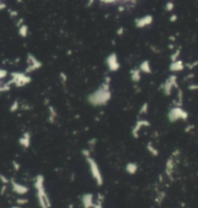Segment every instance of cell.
<instances>
[{"instance_id":"6da1fadb","label":"cell","mask_w":198,"mask_h":208,"mask_svg":"<svg viewBox=\"0 0 198 208\" xmlns=\"http://www.w3.org/2000/svg\"><path fill=\"white\" fill-rule=\"evenodd\" d=\"M112 93L110 91V78L108 77L96 91L88 95V101L93 106H103L109 102Z\"/></svg>"},{"instance_id":"7a4b0ae2","label":"cell","mask_w":198,"mask_h":208,"mask_svg":"<svg viewBox=\"0 0 198 208\" xmlns=\"http://www.w3.org/2000/svg\"><path fill=\"white\" fill-rule=\"evenodd\" d=\"M34 189L36 194V199L40 208H50L52 201L45 186V177L42 174H38L34 180Z\"/></svg>"},{"instance_id":"3957f363","label":"cell","mask_w":198,"mask_h":208,"mask_svg":"<svg viewBox=\"0 0 198 208\" xmlns=\"http://www.w3.org/2000/svg\"><path fill=\"white\" fill-rule=\"evenodd\" d=\"M86 161L88 165L89 173H90V175H92V179L94 180V182L96 183L97 186H102L104 184V177H103L102 171L100 169V166L97 164V161H96L92 156L86 157Z\"/></svg>"},{"instance_id":"277c9868","label":"cell","mask_w":198,"mask_h":208,"mask_svg":"<svg viewBox=\"0 0 198 208\" xmlns=\"http://www.w3.org/2000/svg\"><path fill=\"white\" fill-rule=\"evenodd\" d=\"M167 117L169 122L171 123H175L178 121H186L189 119V113L181 106H175L168 112Z\"/></svg>"},{"instance_id":"5b68a950","label":"cell","mask_w":198,"mask_h":208,"mask_svg":"<svg viewBox=\"0 0 198 208\" xmlns=\"http://www.w3.org/2000/svg\"><path fill=\"white\" fill-rule=\"evenodd\" d=\"M11 79L9 82L11 85H14L18 88L21 87H24L25 85H27L28 83H30L31 78L29 76H27L25 73H21V72H14L11 74Z\"/></svg>"},{"instance_id":"8992f818","label":"cell","mask_w":198,"mask_h":208,"mask_svg":"<svg viewBox=\"0 0 198 208\" xmlns=\"http://www.w3.org/2000/svg\"><path fill=\"white\" fill-rule=\"evenodd\" d=\"M175 88H178L177 76L172 74L167 78L165 82H164L163 86H162V91L166 95H170Z\"/></svg>"},{"instance_id":"52a82bcc","label":"cell","mask_w":198,"mask_h":208,"mask_svg":"<svg viewBox=\"0 0 198 208\" xmlns=\"http://www.w3.org/2000/svg\"><path fill=\"white\" fill-rule=\"evenodd\" d=\"M27 62H28V66L26 68V73H31L34 70L40 68L41 67V62L39 61L34 55H27Z\"/></svg>"},{"instance_id":"ba28073f","label":"cell","mask_w":198,"mask_h":208,"mask_svg":"<svg viewBox=\"0 0 198 208\" xmlns=\"http://www.w3.org/2000/svg\"><path fill=\"white\" fill-rule=\"evenodd\" d=\"M106 63L107 66L109 67V69L111 71H117L118 68H120V62H118V59L116 54H111L109 57H107L106 59Z\"/></svg>"},{"instance_id":"9c48e42d","label":"cell","mask_w":198,"mask_h":208,"mask_svg":"<svg viewBox=\"0 0 198 208\" xmlns=\"http://www.w3.org/2000/svg\"><path fill=\"white\" fill-rule=\"evenodd\" d=\"M175 168H176V160H175V156L172 155L170 158L167 160L166 165H165V173L169 178H172L173 174L175 172Z\"/></svg>"},{"instance_id":"30bf717a","label":"cell","mask_w":198,"mask_h":208,"mask_svg":"<svg viewBox=\"0 0 198 208\" xmlns=\"http://www.w3.org/2000/svg\"><path fill=\"white\" fill-rule=\"evenodd\" d=\"M152 21H154L152 16L147 15L135 21V25H136V27H138V28H143L145 26H149L150 25H151Z\"/></svg>"},{"instance_id":"8fae6325","label":"cell","mask_w":198,"mask_h":208,"mask_svg":"<svg viewBox=\"0 0 198 208\" xmlns=\"http://www.w3.org/2000/svg\"><path fill=\"white\" fill-rule=\"evenodd\" d=\"M82 205L84 208H93L94 203H95V199H94V195L92 194L87 193L83 195L82 196Z\"/></svg>"},{"instance_id":"7c38bea8","label":"cell","mask_w":198,"mask_h":208,"mask_svg":"<svg viewBox=\"0 0 198 208\" xmlns=\"http://www.w3.org/2000/svg\"><path fill=\"white\" fill-rule=\"evenodd\" d=\"M150 127L149 121H147V120H140V121H138L136 123H135V126L133 127L132 130H131V133H132L133 137L137 138L139 136V132L141 131V129H142L143 127Z\"/></svg>"},{"instance_id":"4fadbf2b","label":"cell","mask_w":198,"mask_h":208,"mask_svg":"<svg viewBox=\"0 0 198 208\" xmlns=\"http://www.w3.org/2000/svg\"><path fill=\"white\" fill-rule=\"evenodd\" d=\"M11 183H12V188H13V191L18 195H25L27 192H28V187H26L25 185H22L21 183H18L16 181H11Z\"/></svg>"},{"instance_id":"5bb4252c","label":"cell","mask_w":198,"mask_h":208,"mask_svg":"<svg viewBox=\"0 0 198 208\" xmlns=\"http://www.w3.org/2000/svg\"><path fill=\"white\" fill-rule=\"evenodd\" d=\"M30 142H31V135L29 132H24L22 135L21 136V138L19 139V143L21 147L24 148H28L30 146Z\"/></svg>"},{"instance_id":"9a60e30c","label":"cell","mask_w":198,"mask_h":208,"mask_svg":"<svg viewBox=\"0 0 198 208\" xmlns=\"http://www.w3.org/2000/svg\"><path fill=\"white\" fill-rule=\"evenodd\" d=\"M170 70L172 72H180V71H183L185 69V64L182 60H175V61H172V63L170 64Z\"/></svg>"},{"instance_id":"2e32d148","label":"cell","mask_w":198,"mask_h":208,"mask_svg":"<svg viewBox=\"0 0 198 208\" xmlns=\"http://www.w3.org/2000/svg\"><path fill=\"white\" fill-rule=\"evenodd\" d=\"M125 170L130 175H134L138 171V165L136 162H128L125 166Z\"/></svg>"},{"instance_id":"e0dca14e","label":"cell","mask_w":198,"mask_h":208,"mask_svg":"<svg viewBox=\"0 0 198 208\" xmlns=\"http://www.w3.org/2000/svg\"><path fill=\"white\" fill-rule=\"evenodd\" d=\"M140 71H142V72H145V73H151V64L148 60H145L143 61L142 63L140 64Z\"/></svg>"},{"instance_id":"ac0fdd59","label":"cell","mask_w":198,"mask_h":208,"mask_svg":"<svg viewBox=\"0 0 198 208\" xmlns=\"http://www.w3.org/2000/svg\"><path fill=\"white\" fill-rule=\"evenodd\" d=\"M130 77L133 82H139L141 79V71L140 69H132L130 71Z\"/></svg>"},{"instance_id":"d6986e66","label":"cell","mask_w":198,"mask_h":208,"mask_svg":"<svg viewBox=\"0 0 198 208\" xmlns=\"http://www.w3.org/2000/svg\"><path fill=\"white\" fill-rule=\"evenodd\" d=\"M19 34L21 37H26L28 34V26L26 25H21V26H19Z\"/></svg>"},{"instance_id":"ffe728a7","label":"cell","mask_w":198,"mask_h":208,"mask_svg":"<svg viewBox=\"0 0 198 208\" xmlns=\"http://www.w3.org/2000/svg\"><path fill=\"white\" fill-rule=\"evenodd\" d=\"M49 109H50V116H49L50 121L52 123H54V120H55V118H56V112L54 111V107H52V106H50Z\"/></svg>"},{"instance_id":"44dd1931","label":"cell","mask_w":198,"mask_h":208,"mask_svg":"<svg viewBox=\"0 0 198 208\" xmlns=\"http://www.w3.org/2000/svg\"><path fill=\"white\" fill-rule=\"evenodd\" d=\"M147 148H148V150L151 152V154H152L154 156H157V155H158V151L154 147V146H151V143L148 144V146H147Z\"/></svg>"},{"instance_id":"7402d4cb","label":"cell","mask_w":198,"mask_h":208,"mask_svg":"<svg viewBox=\"0 0 198 208\" xmlns=\"http://www.w3.org/2000/svg\"><path fill=\"white\" fill-rule=\"evenodd\" d=\"M18 109H19V102L18 101H14V102L12 103V105L10 106V111L11 112H16Z\"/></svg>"},{"instance_id":"603a6c76","label":"cell","mask_w":198,"mask_h":208,"mask_svg":"<svg viewBox=\"0 0 198 208\" xmlns=\"http://www.w3.org/2000/svg\"><path fill=\"white\" fill-rule=\"evenodd\" d=\"M7 74H8L7 71L0 67V80L2 81L3 79H5V78H6V76H7Z\"/></svg>"},{"instance_id":"cb8c5ba5","label":"cell","mask_w":198,"mask_h":208,"mask_svg":"<svg viewBox=\"0 0 198 208\" xmlns=\"http://www.w3.org/2000/svg\"><path fill=\"white\" fill-rule=\"evenodd\" d=\"M148 108H149L148 103H144L142 107H141L140 114H145V113H147V112H148Z\"/></svg>"},{"instance_id":"d4e9b609","label":"cell","mask_w":198,"mask_h":208,"mask_svg":"<svg viewBox=\"0 0 198 208\" xmlns=\"http://www.w3.org/2000/svg\"><path fill=\"white\" fill-rule=\"evenodd\" d=\"M166 11H172L173 9H174V4H173V2H168L167 4H166Z\"/></svg>"},{"instance_id":"484cf974","label":"cell","mask_w":198,"mask_h":208,"mask_svg":"<svg viewBox=\"0 0 198 208\" xmlns=\"http://www.w3.org/2000/svg\"><path fill=\"white\" fill-rule=\"evenodd\" d=\"M189 89H190V91H196V89H198V85H195V84H193V85H189Z\"/></svg>"},{"instance_id":"4316f807","label":"cell","mask_w":198,"mask_h":208,"mask_svg":"<svg viewBox=\"0 0 198 208\" xmlns=\"http://www.w3.org/2000/svg\"><path fill=\"white\" fill-rule=\"evenodd\" d=\"M18 204H21V205H24V204H25V203H27V200L26 199H18Z\"/></svg>"},{"instance_id":"83f0119b","label":"cell","mask_w":198,"mask_h":208,"mask_svg":"<svg viewBox=\"0 0 198 208\" xmlns=\"http://www.w3.org/2000/svg\"><path fill=\"white\" fill-rule=\"evenodd\" d=\"M5 8H6V4H5L2 0H0V11L4 10Z\"/></svg>"},{"instance_id":"f1b7e54d","label":"cell","mask_w":198,"mask_h":208,"mask_svg":"<svg viewBox=\"0 0 198 208\" xmlns=\"http://www.w3.org/2000/svg\"><path fill=\"white\" fill-rule=\"evenodd\" d=\"M177 21V16H176V15H173V16H171V18H170V21Z\"/></svg>"},{"instance_id":"f546056e","label":"cell","mask_w":198,"mask_h":208,"mask_svg":"<svg viewBox=\"0 0 198 208\" xmlns=\"http://www.w3.org/2000/svg\"><path fill=\"white\" fill-rule=\"evenodd\" d=\"M0 179H1V181H3L4 183H8V180L5 178V176H0Z\"/></svg>"},{"instance_id":"4dcf8cb0","label":"cell","mask_w":198,"mask_h":208,"mask_svg":"<svg viewBox=\"0 0 198 208\" xmlns=\"http://www.w3.org/2000/svg\"><path fill=\"white\" fill-rule=\"evenodd\" d=\"M11 16H12V17H16L17 15H18V13H17V12H13V11H11Z\"/></svg>"},{"instance_id":"1f68e13d","label":"cell","mask_w":198,"mask_h":208,"mask_svg":"<svg viewBox=\"0 0 198 208\" xmlns=\"http://www.w3.org/2000/svg\"><path fill=\"white\" fill-rule=\"evenodd\" d=\"M93 2H94V0H88V6H90V5H92Z\"/></svg>"},{"instance_id":"d6a6232c","label":"cell","mask_w":198,"mask_h":208,"mask_svg":"<svg viewBox=\"0 0 198 208\" xmlns=\"http://www.w3.org/2000/svg\"><path fill=\"white\" fill-rule=\"evenodd\" d=\"M121 32H123V28H121L120 30H118V35H121Z\"/></svg>"},{"instance_id":"836d02e7","label":"cell","mask_w":198,"mask_h":208,"mask_svg":"<svg viewBox=\"0 0 198 208\" xmlns=\"http://www.w3.org/2000/svg\"><path fill=\"white\" fill-rule=\"evenodd\" d=\"M11 208H21V206H13V207H11Z\"/></svg>"}]
</instances>
